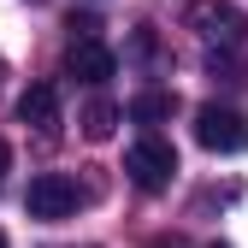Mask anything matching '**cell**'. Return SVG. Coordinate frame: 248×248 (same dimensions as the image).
<instances>
[{
    "label": "cell",
    "mask_w": 248,
    "mask_h": 248,
    "mask_svg": "<svg viewBox=\"0 0 248 248\" xmlns=\"http://www.w3.org/2000/svg\"><path fill=\"white\" fill-rule=\"evenodd\" d=\"M124 177H130L142 195H160L166 183L177 177V148H171L166 136H142V142H130V154H124Z\"/></svg>",
    "instance_id": "cell-1"
},
{
    "label": "cell",
    "mask_w": 248,
    "mask_h": 248,
    "mask_svg": "<svg viewBox=\"0 0 248 248\" xmlns=\"http://www.w3.org/2000/svg\"><path fill=\"white\" fill-rule=\"evenodd\" d=\"M77 207H83L77 177H65V171H42V177H30V195H24V213H30V219L53 225V219H71Z\"/></svg>",
    "instance_id": "cell-2"
},
{
    "label": "cell",
    "mask_w": 248,
    "mask_h": 248,
    "mask_svg": "<svg viewBox=\"0 0 248 248\" xmlns=\"http://www.w3.org/2000/svg\"><path fill=\"white\" fill-rule=\"evenodd\" d=\"M195 142L207 154H242L248 148V118L236 107H201L195 112Z\"/></svg>",
    "instance_id": "cell-3"
},
{
    "label": "cell",
    "mask_w": 248,
    "mask_h": 248,
    "mask_svg": "<svg viewBox=\"0 0 248 248\" xmlns=\"http://www.w3.org/2000/svg\"><path fill=\"white\" fill-rule=\"evenodd\" d=\"M189 30L201 42H219V47H236L248 36V18L231 6V0H195L189 6Z\"/></svg>",
    "instance_id": "cell-4"
},
{
    "label": "cell",
    "mask_w": 248,
    "mask_h": 248,
    "mask_svg": "<svg viewBox=\"0 0 248 248\" xmlns=\"http://www.w3.org/2000/svg\"><path fill=\"white\" fill-rule=\"evenodd\" d=\"M65 65H71V77H77V83H95V89H101V83L118 71V53H112V47L95 36V42H71Z\"/></svg>",
    "instance_id": "cell-5"
},
{
    "label": "cell",
    "mask_w": 248,
    "mask_h": 248,
    "mask_svg": "<svg viewBox=\"0 0 248 248\" xmlns=\"http://www.w3.org/2000/svg\"><path fill=\"white\" fill-rule=\"evenodd\" d=\"M18 118L30 124V130L53 136L59 130V83H30L24 95H18Z\"/></svg>",
    "instance_id": "cell-6"
},
{
    "label": "cell",
    "mask_w": 248,
    "mask_h": 248,
    "mask_svg": "<svg viewBox=\"0 0 248 248\" xmlns=\"http://www.w3.org/2000/svg\"><path fill=\"white\" fill-rule=\"evenodd\" d=\"M177 112V95H171V89H142V95L130 101V118L136 124H166Z\"/></svg>",
    "instance_id": "cell-7"
},
{
    "label": "cell",
    "mask_w": 248,
    "mask_h": 248,
    "mask_svg": "<svg viewBox=\"0 0 248 248\" xmlns=\"http://www.w3.org/2000/svg\"><path fill=\"white\" fill-rule=\"evenodd\" d=\"M118 118H124V107H112V101H89V107H83V136H89V142H107V136L118 130Z\"/></svg>",
    "instance_id": "cell-8"
},
{
    "label": "cell",
    "mask_w": 248,
    "mask_h": 248,
    "mask_svg": "<svg viewBox=\"0 0 248 248\" xmlns=\"http://www.w3.org/2000/svg\"><path fill=\"white\" fill-rule=\"evenodd\" d=\"M65 30H71V42H95V36H101V24L89 18V12H71V18H65Z\"/></svg>",
    "instance_id": "cell-9"
},
{
    "label": "cell",
    "mask_w": 248,
    "mask_h": 248,
    "mask_svg": "<svg viewBox=\"0 0 248 248\" xmlns=\"http://www.w3.org/2000/svg\"><path fill=\"white\" fill-rule=\"evenodd\" d=\"M6 171H12V148H6V136H0V183H6Z\"/></svg>",
    "instance_id": "cell-10"
},
{
    "label": "cell",
    "mask_w": 248,
    "mask_h": 248,
    "mask_svg": "<svg viewBox=\"0 0 248 248\" xmlns=\"http://www.w3.org/2000/svg\"><path fill=\"white\" fill-rule=\"evenodd\" d=\"M148 248H189V242H183V236H154Z\"/></svg>",
    "instance_id": "cell-11"
},
{
    "label": "cell",
    "mask_w": 248,
    "mask_h": 248,
    "mask_svg": "<svg viewBox=\"0 0 248 248\" xmlns=\"http://www.w3.org/2000/svg\"><path fill=\"white\" fill-rule=\"evenodd\" d=\"M0 248H6V231H0Z\"/></svg>",
    "instance_id": "cell-12"
},
{
    "label": "cell",
    "mask_w": 248,
    "mask_h": 248,
    "mask_svg": "<svg viewBox=\"0 0 248 248\" xmlns=\"http://www.w3.org/2000/svg\"><path fill=\"white\" fill-rule=\"evenodd\" d=\"M213 248H231V242H213Z\"/></svg>",
    "instance_id": "cell-13"
}]
</instances>
